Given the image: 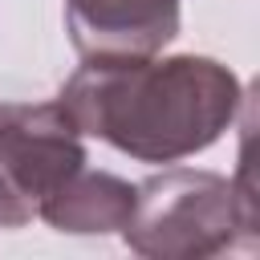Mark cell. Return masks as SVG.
I'll return each mask as SVG.
<instances>
[{
  "instance_id": "obj_1",
  "label": "cell",
  "mask_w": 260,
  "mask_h": 260,
  "mask_svg": "<svg viewBox=\"0 0 260 260\" xmlns=\"http://www.w3.org/2000/svg\"><path fill=\"white\" fill-rule=\"evenodd\" d=\"M57 102L81 134L138 162H183L236 126L244 85L223 61L199 53L85 57Z\"/></svg>"
},
{
  "instance_id": "obj_2",
  "label": "cell",
  "mask_w": 260,
  "mask_h": 260,
  "mask_svg": "<svg viewBox=\"0 0 260 260\" xmlns=\"http://www.w3.org/2000/svg\"><path fill=\"white\" fill-rule=\"evenodd\" d=\"M122 244L146 260L256 252L252 187L199 167H167L134 183V211L122 228Z\"/></svg>"
},
{
  "instance_id": "obj_3",
  "label": "cell",
  "mask_w": 260,
  "mask_h": 260,
  "mask_svg": "<svg viewBox=\"0 0 260 260\" xmlns=\"http://www.w3.org/2000/svg\"><path fill=\"white\" fill-rule=\"evenodd\" d=\"M89 162L61 102H0V228H24L41 203Z\"/></svg>"
},
{
  "instance_id": "obj_4",
  "label": "cell",
  "mask_w": 260,
  "mask_h": 260,
  "mask_svg": "<svg viewBox=\"0 0 260 260\" xmlns=\"http://www.w3.org/2000/svg\"><path fill=\"white\" fill-rule=\"evenodd\" d=\"M183 0H65V28L81 57H150L179 37Z\"/></svg>"
},
{
  "instance_id": "obj_5",
  "label": "cell",
  "mask_w": 260,
  "mask_h": 260,
  "mask_svg": "<svg viewBox=\"0 0 260 260\" xmlns=\"http://www.w3.org/2000/svg\"><path fill=\"white\" fill-rule=\"evenodd\" d=\"M134 211V183L114 171H73L37 211L53 232L65 236H110L122 232Z\"/></svg>"
}]
</instances>
